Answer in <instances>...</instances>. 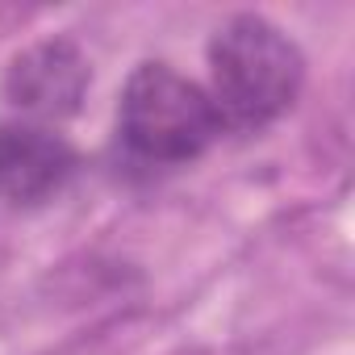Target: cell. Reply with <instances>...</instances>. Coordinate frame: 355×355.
I'll return each mask as SVG.
<instances>
[{"instance_id":"6da1fadb","label":"cell","mask_w":355,"mask_h":355,"mask_svg":"<svg viewBox=\"0 0 355 355\" xmlns=\"http://www.w3.org/2000/svg\"><path fill=\"white\" fill-rule=\"evenodd\" d=\"M209 101L226 134H263L305 88L301 46L263 13H234L209 38Z\"/></svg>"},{"instance_id":"7a4b0ae2","label":"cell","mask_w":355,"mask_h":355,"mask_svg":"<svg viewBox=\"0 0 355 355\" xmlns=\"http://www.w3.org/2000/svg\"><path fill=\"white\" fill-rule=\"evenodd\" d=\"M218 109L205 84L171 63H138L117 101V155L134 175H163L197 163L222 138Z\"/></svg>"},{"instance_id":"3957f363","label":"cell","mask_w":355,"mask_h":355,"mask_svg":"<svg viewBox=\"0 0 355 355\" xmlns=\"http://www.w3.org/2000/svg\"><path fill=\"white\" fill-rule=\"evenodd\" d=\"M80 171V150L42 121L0 125V201L13 209H34L55 201Z\"/></svg>"},{"instance_id":"277c9868","label":"cell","mask_w":355,"mask_h":355,"mask_svg":"<svg viewBox=\"0 0 355 355\" xmlns=\"http://www.w3.org/2000/svg\"><path fill=\"white\" fill-rule=\"evenodd\" d=\"M92 67L71 38H46L26 46L5 71V101L26 113V121H63L80 113Z\"/></svg>"}]
</instances>
